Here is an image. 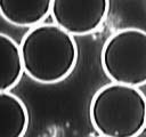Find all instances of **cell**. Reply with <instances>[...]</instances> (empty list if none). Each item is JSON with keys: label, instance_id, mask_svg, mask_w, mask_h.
<instances>
[{"label": "cell", "instance_id": "cell-1", "mask_svg": "<svg viewBox=\"0 0 146 137\" xmlns=\"http://www.w3.org/2000/svg\"><path fill=\"white\" fill-rule=\"evenodd\" d=\"M19 48L24 73L42 84L62 82L78 63L79 49L74 37L55 23L30 27Z\"/></svg>", "mask_w": 146, "mask_h": 137}, {"label": "cell", "instance_id": "cell-2", "mask_svg": "<svg viewBox=\"0 0 146 137\" xmlns=\"http://www.w3.org/2000/svg\"><path fill=\"white\" fill-rule=\"evenodd\" d=\"M89 118L99 136L138 137L146 129V96L137 87L107 83L94 94Z\"/></svg>", "mask_w": 146, "mask_h": 137}, {"label": "cell", "instance_id": "cell-3", "mask_svg": "<svg viewBox=\"0 0 146 137\" xmlns=\"http://www.w3.org/2000/svg\"><path fill=\"white\" fill-rule=\"evenodd\" d=\"M100 64L115 83L137 88L146 84V31L124 27L110 35L102 48Z\"/></svg>", "mask_w": 146, "mask_h": 137}, {"label": "cell", "instance_id": "cell-4", "mask_svg": "<svg viewBox=\"0 0 146 137\" xmlns=\"http://www.w3.org/2000/svg\"><path fill=\"white\" fill-rule=\"evenodd\" d=\"M110 0H52L50 15L56 25L74 35H88L103 25Z\"/></svg>", "mask_w": 146, "mask_h": 137}, {"label": "cell", "instance_id": "cell-5", "mask_svg": "<svg viewBox=\"0 0 146 137\" xmlns=\"http://www.w3.org/2000/svg\"><path fill=\"white\" fill-rule=\"evenodd\" d=\"M52 0H0V16L19 27H33L50 15Z\"/></svg>", "mask_w": 146, "mask_h": 137}, {"label": "cell", "instance_id": "cell-6", "mask_svg": "<svg viewBox=\"0 0 146 137\" xmlns=\"http://www.w3.org/2000/svg\"><path fill=\"white\" fill-rule=\"evenodd\" d=\"M29 121L25 103L9 91H0V137H24Z\"/></svg>", "mask_w": 146, "mask_h": 137}, {"label": "cell", "instance_id": "cell-7", "mask_svg": "<svg viewBox=\"0 0 146 137\" xmlns=\"http://www.w3.org/2000/svg\"><path fill=\"white\" fill-rule=\"evenodd\" d=\"M23 73L19 45L8 34L0 32V91H9L16 87Z\"/></svg>", "mask_w": 146, "mask_h": 137}, {"label": "cell", "instance_id": "cell-8", "mask_svg": "<svg viewBox=\"0 0 146 137\" xmlns=\"http://www.w3.org/2000/svg\"><path fill=\"white\" fill-rule=\"evenodd\" d=\"M98 137H103V136H98Z\"/></svg>", "mask_w": 146, "mask_h": 137}]
</instances>
